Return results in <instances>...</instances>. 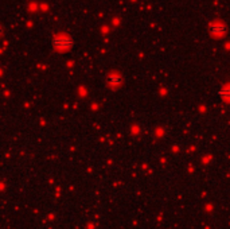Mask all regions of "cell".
Segmentation results:
<instances>
[{"mask_svg": "<svg viewBox=\"0 0 230 229\" xmlns=\"http://www.w3.org/2000/svg\"><path fill=\"white\" fill-rule=\"evenodd\" d=\"M123 82V77L121 75H110V77H108V84L112 85V86H119V85Z\"/></svg>", "mask_w": 230, "mask_h": 229, "instance_id": "3", "label": "cell"}, {"mask_svg": "<svg viewBox=\"0 0 230 229\" xmlns=\"http://www.w3.org/2000/svg\"><path fill=\"white\" fill-rule=\"evenodd\" d=\"M53 44L54 47L57 49H70L74 44V40L70 37H64V35H59V37H54L53 38Z\"/></svg>", "mask_w": 230, "mask_h": 229, "instance_id": "1", "label": "cell"}, {"mask_svg": "<svg viewBox=\"0 0 230 229\" xmlns=\"http://www.w3.org/2000/svg\"><path fill=\"white\" fill-rule=\"evenodd\" d=\"M218 94L225 100H230V86H223L221 91L218 92Z\"/></svg>", "mask_w": 230, "mask_h": 229, "instance_id": "4", "label": "cell"}, {"mask_svg": "<svg viewBox=\"0 0 230 229\" xmlns=\"http://www.w3.org/2000/svg\"><path fill=\"white\" fill-rule=\"evenodd\" d=\"M2 33H3V27L0 26V34H2Z\"/></svg>", "mask_w": 230, "mask_h": 229, "instance_id": "5", "label": "cell"}, {"mask_svg": "<svg viewBox=\"0 0 230 229\" xmlns=\"http://www.w3.org/2000/svg\"><path fill=\"white\" fill-rule=\"evenodd\" d=\"M209 31L211 35H215V37H222V35L226 34L227 31V26L222 23V22H215V23H211L209 26Z\"/></svg>", "mask_w": 230, "mask_h": 229, "instance_id": "2", "label": "cell"}]
</instances>
